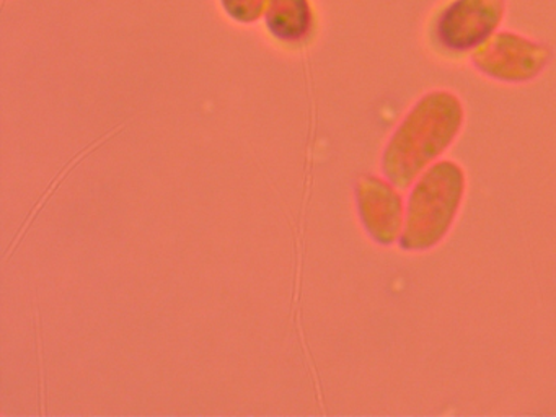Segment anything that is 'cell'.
<instances>
[{
  "label": "cell",
  "instance_id": "cell-1",
  "mask_svg": "<svg viewBox=\"0 0 556 417\" xmlns=\"http://www.w3.org/2000/svg\"><path fill=\"white\" fill-rule=\"evenodd\" d=\"M464 108L451 91L425 94L403 117L383 152L382 169L395 188L405 189L454 142Z\"/></svg>",
  "mask_w": 556,
  "mask_h": 417
},
{
  "label": "cell",
  "instance_id": "cell-2",
  "mask_svg": "<svg viewBox=\"0 0 556 417\" xmlns=\"http://www.w3.org/2000/svg\"><path fill=\"white\" fill-rule=\"evenodd\" d=\"M465 176L454 162H439L429 166L413 186L406 205L400 244L403 250H431L447 235L462 195Z\"/></svg>",
  "mask_w": 556,
  "mask_h": 417
},
{
  "label": "cell",
  "instance_id": "cell-3",
  "mask_svg": "<svg viewBox=\"0 0 556 417\" xmlns=\"http://www.w3.org/2000/svg\"><path fill=\"white\" fill-rule=\"evenodd\" d=\"M549 49L542 42L510 31H496L471 52L475 67L500 81L532 80L548 64Z\"/></svg>",
  "mask_w": 556,
  "mask_h": 417
},
{
  "label": "cell",
  "instance_id": "cell-4",
  "mask_svg": "<svg viewBox=\"0 0 556 417\" xmlns=\"http://www.w3.org/2000/svg\"><path fill=\"white\" fill-rule=\"evenodd\" d=\"M506 0H452L435 16V41L451 52H473L496 33Z\"/></svg>",
  "mask_w": 556,
  "mask_h": 417
},
{
  "label": "cell",
  "instance_id": "cell-5",
  "mask_svg": "<svg viewBox=\"0 0 556 417\" xmlns=\"http://www.w3.org/2000/svg\"><path fill=\"white\" fill-rule=\"evenodd\" d=\"M357 212L367 233L380 244L402 237L405 212L395 186L377 176H363L356 185Z\"/></svg>",
  "mask_w": 556,
  "mask_h": 417
},
{
  "label": "cell",
  "instance_id": "cell-6",
  "mask_svg": "<svg viewBox=\"0 0 556 417\" xmlns=\"http://www.w3.org/2000/svg\"><path fill=\"white\" fill-rule=\"evenodd\" d=\"M265 25L273 38L298 45L305 41L314 28V10L308 0H269Z\"/></svg>",
  "mask_w": 556,
  "mask_h": 417
},
{
  "label": "cell",
  "instance_id": "cell-7",
  "mask_svg": "<svg viewBox=\"0 0 556 417\" xmlns=\"http://www.w3.org/2000/svg\"><path fill=\"white\" fill-rule=\"evenodd\" d=\"M268 3L269 0H220L227 16L233 22L245 23V25L258 22L262 16H265Z\"/></svg>",
  "mask_w": 556,
  "mask_h": 417
}]
</instances>
